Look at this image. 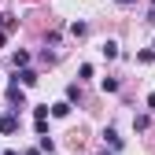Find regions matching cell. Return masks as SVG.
Here are the masks:
<instances>
[{
	"mask_svg": "<svg viewBox=\"0 0 155 155\" xmlns=\"http://www.w3.org/2000/svg\"><path fill=\"white\" fill-rule=\"evenodd\" d=\"M18 129V118L15 114H4V118H0V133H15Z\"/></svg>",
	"mask_w": 155,
	"mask_h": 155,
	"instance_id": "6da1fadb",
	"label": "cell"
},
{
	"mask_svg": "<svg viewBox=\"0 0 155 155\" xmlns=\"http://www.w3.org/2000/svg\"><path fill=\"white\" fill-rule=\"evenodd\" d=\"M8 100L22 107V89H18V81H11V85H8Z\"/></svg>",
	"mask_w": 155,
	"mask_h": 155,
	"instance_id": "7a4b0ae2",
	"label": "cell"
},
{
	"mask_svg": "<svg viewBox=\"0 0 155 155\" xmlns=\"http://www.w3.org/2000/svg\"><path fill=\"white\" fill-rule=\"evenodd\" d=\"M15 78H18V81H22V85H37V74H33L30 67H22V70L15 74Z\"/></svg>",
	"mask_w": 155,
	"mask_h": 155,
	"instance_id": "3957f363",
	"label": "cell"
},
{
	"mask_svg": "<svg viewBox=\"0 0 155 155\" xmlns=\"http://www.w3.org/2000/svg\"><path fill=\"white\" fill-rule=\"evenodd\" d=\"M52 114H55V118H67V114H70V100H59V104H52Z\"/></svg>",
	"mask_w": 155,
	"mask_h": 155,
	"instance_id": "277c9868",
	"label": "cell"
},
{
	"mask_svg": "<svg viewBox=\"0 0 155 155\" xmlns=\"http://www.w3.org/2000/svg\"><path fill=\"white\" fill-rule=\"evenodd\" d=\"M104 140H107L111 148H122V140H118V133H114V129H104Z\"/></svg>",
	"mask_w": 155,
	"mask_h": 155,
	"instance_id": "5b68a950",
	"label": "cell"
},
{
	"mask_svg": "<svg viewBox=\"0 0 155 155\" xmlns=\"http://www.w3.org/2000/svg\"><path fill=\"white\" fill-rule=\"evenodd\" d=\"M100 85H104V92H118V78H104Z\"/></svg>",
	"mask_w": 155,
	"mask_h": 155,
	"instance_id": "8992f818",
	"label": "cell"
},
{
	"mask_svg": "<svg viewBox=\"0 0 155 155\" xmlns=\"http://www.w3.org/2000/svg\"><path fill=\"white\" fill-rule=\"evenodd\" d=\"M100 52H104V55H107V59H114V55H118V45H114V41H107V45H104V48H100Z\"/></svg>",
	"mask_w": 155,
	"mask_h": 155,
	"instance_id": "52a82bcc",
	"label": "cell"
},
{
	"mask_svg": "<svg viewBox=\"0 0 155 155\" xmlns=\"http://www.w3.org/2000/svg\"><path fill=\"white\" fill-rule=\"evenodd\" d=\"M18 67H30V55H26V52H15V70H18Z\"/></svg>",
	"mask_w": 155,
	"mask_h": 155,
	"instance_id": "ba28073f",
	"label": "cell"
},
{
	"mask_svg": "<svg viewBox=\"0 0 155 155\" xmlns=\"http://www.w3.org/2000/svg\"><path fill=\"white\" fill-rule=\"evenodd\" d=\"M70 33H74V37H85V33H89V26H85V22H74V26H70Z\"/></svg>",
	"mask_w": 155,
	"mask_h": 155,
	"instance_id": "9c48e42d",
	"label": "cell"
},
{
	"mask_svg": "<svg viewBox=\"0 0 155 155\" xmlns=\"http://www.w3.org/2000/svg\"><path fill=\"white\" fill-rule=\"evenodd\" d=\"M55 144H52V137H48V133H41V151H52Z\"/></svg>",
	"mask_w": 155,
	"mask_h": 155,
	"instance_id": "30bf717a",
	"label": "cell"
},
{
	"mask_svg": "<svg viewBox=\"0 0 155 155\" xmlns=\"http://www.w3.org/2000/svg\"><path fill=\"white\" fill-rule=\"evenodd\" d=\"M148 111H155V92H151V96H148Z\"/></svg>",
	"mask_w": 155,
	"mask_h": 155,
	"instance_id": "8fae6325",
	"label": "cell"
},
{
	"mask_svg": "<svg viewBox=\"0 0 155 155\" xmlns=\"http://www.w3.org/2000/svg\"><path fill=\"white\" fill-rule=\"evenodd\" d=\"M114 4H122V8H129V4H137V0H114Z\"/></svg>",
	"mask_w": 155,
	"mask_h": 155,
	"instance_id": "7c38bea8",
	"label": "cell"
},
{
	"mask_svg": "<svg viewBox=\"0 0 155 155\" xmlns=\"http://www.w3.org/2000/svg\"><path fill=\"white\" fill-rule=\"evenodd\" d=\"M26 155H41V151H37V148H30V151H26Z\"/></svg>",
	"mask_w": 155,
	"mask_h": 155,
	"instance_id": "4fadbf2b",
	"label": "cell"
},
{
	"mask_svg": "<svg viewBox=\"0 0 155 155\" xmlns=\"http://www.w3.org/2000/svg\"><path fill=\"white\" fill-rule=\"evenodd\" d=\"M4 155H15V151H4Z\"/></svg>",
	"mask_w": 155,
	"mask_h": 155,
	"instance_id": "5bb4252c",
	"label": "cell"
},
{
	"mask_svg": "<svg viewBox=\"0 0 155 155\" xmlns=\"http://www.w3.org/2000/svg\"><path fill=\"white\" fill-rule=\"evenodd\" d=\"M151 8H155V0H151Z\"/></svg>",
	"mask_w": 155,
	"mask_h": 155,
	"instance_id": "9a60e30c",
	"label": "cell"
},
{
	"mask_svg": "<svg viewBox=\"0 0 155 155\" xmlns=\"http://www.w3.org/2000/svg\"><path fill=\"white\" fill-rule=\"evenodd\" d=\"M151 52H155V45H151Z\"/></svg>",
	"mask_w": 155,
	"mask_h": 155,
	"instance_id": "2e32d148",
	"label": "cell"
}]
</instances>
